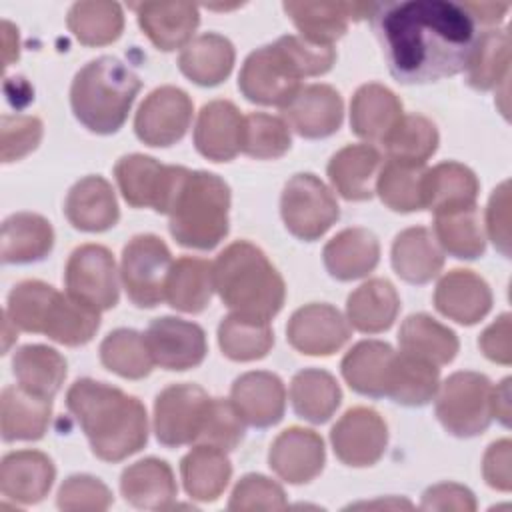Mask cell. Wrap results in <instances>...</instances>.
<instances>
[{"instance_id": "obj_52", "label": "cell", "mask_w": 512, "mask_h": 512, "mask_svg": "<svg viewBox=\"0 0 512 512\" xmlns=\"http://www.w3.org/2000/svg\"><path fill=\"white\" fill-rule=\"evenodd\" d=\"M244 438V420L232 406V402L222 398H212L208 416L204 420L202 432L196 444H210L224 452L234 450Z\"/></svg>"}, {"instance_id": "obj_22", "label": "cell", "mask_w": 512, "mask_h": 512, "mask_svg": "<svg viewBox=\"0 0 512 512\" xmlns=\"http://www.w3.org/2000/svg\"><path fill=\"white\" fill-rule=\"evenodd\" d=\"M244 116L228 100H212L202 106L194 126L196 150L212 162H228L242 152Z\"/></svg>"}, {"instance_id": "obj_46", "label": "cell", "mask_w": 512, "mask_h": 512, "mask_svg": "<svg viewBox=\"0 0 512 512\" xmlns=\"http://www.w3.org/2000/svg\"><path fill=\"white\" fill-rule=\"evenodd\" d=\"M426 170L420 164L386 160L376 178L380 200L394 212L424 210V178Z\"/></svg>"}, {"instance_id": "obj_53", "label": "cell", "mask_w": 512, "mask_h": 512, "mask_svg": "<svg viewBox=\"0 0 512 512\" xmlns=\"http://www.w3.org/2000/svg\"><path fill=\"white\" fill-rule=\"evenodd\" d=\"M286 494L274 480L262 474H246L234 486L228 508L230 510H282L286 508Z\"/></svg>"}, {"instance_id": "obj_8", "label": "cell", "mask_w": 512, "mask_h": 512, "mask_svg": "<svg viewBox=\"0 0 512 512\" xmlns=\"http://www.w3.org/2000/svg\"><path fill=\"white\" fill-rule=\"evenodd\" d=\"M492 382L480 372H454L438 386L436 416L458 438L482 434L492 418Z\"/></svg>"}, {"instance_id": "obj_16", "label": "cell", "mask_w": 512, "mask_h": 512, "mask_svg": "<svg viewBox=\"0 0 512 512\" xmlns=\"http://www.w3.org/2000/svg\"><path fill=\"white\" fill-rule=\"evenodd\" d=\"M144 338L154 364L164 370L182 372L196 368L208 352L204 330L182 318L164 316L152 320Z\"/></svg>"}, {"instance_id": "obj_6", "label": "cell", "mask_w": 512, "mask_h": 512, "mask_svg": "<svg viewBox=\"0 0 512 512\" xmlns=\"http://www.w3.org/2000/svg\"><path fill=\"white\" fill-rule=\"evenodd\" d=\"M140 78L118 58L100 56L80 68L70 86L76 120L94 134L118 132L140 92Z\"/></svg>"}, {"instance_id": "obj_36", "label": "cell", "mask_w": 512, "mask_h": 512, "mask_svg": "<svg viewBox=\"0 0 512 512\" xmlns=\"http://www.w3.org/2000/svg\"><path fill=\"white\" fill-rule=\"evenodd\" d=\"M54 246L50 222L32 212H18L2 224V262L30 264L44 260Z\"/></svg>"}, {"instance_id": "obj_20", "label": "cell", "mask_w": 512, "mask_h": 512, "mask_svg": "<svg viewBox=\"0 0 512 512\" xmlns=\"http://www.w3.org/2000/svg\"><path fill=\"white\" fill-rule=\"evenodd\" d=\"M324 440L308 428L292 426L280 432L268 452V466L288 484H306L324 468Z\"/></svg>"}, {"instance_id": "obj_49", "label": "cell", "mask_w": 512, "mask_h": 512, "mask_svg": "<svg viewBox=\"0 0 512 512\" xmlns=\"http://www.w3.org/2000/svg\"><path fill=\"white\" fill-rule=\"evenodd\" d=\"M100 360L104 368L128 380L148 376L154 366L144 334L130 328H118L102 340Z\"/></svg>"}, {"instance_id": "obj_47", "label": "cell", "mask_w": 512, "mask_h": 512, "mask_svg": "<svg viewBox=\"0 0 512 512\" xmlns=\"http://www.w3.org/2000/svg\"><path fill=\"white\" fill-rule=\"evenodd\" d=\"M510 42L506 30H488L478 36L466 66V80L476 90H494L508 80Z\"/></svg>"}, {"instance_id": "obj_28", "label": "cell", "mask_w": 512, "mask_h": 512, "mask_svg": "<svg viewBox=\"0 0 512 512\" xmlns=\"http://www.w3.org/2000/svg\"><path fill=\"white\" fill-rule=\"evenodd\" d=\"M402 102L382 84H364L350 102V126L356 136L368 142H384L402 120Z\"/></svg>"}, {"instance_id": "obj_18", "label": "cell", "mask_w": 512, "mask_h": 512, "mask_svg": "<svg viewBox=\"0 0 512 512\" xmlns=\"http://www.w3.org/2000/svg\"><path fill=\"white\" fill-rule=\"evenodd\" d=\"M376 6L370 2H284V12L304 40L332 46L346 34L350 20L372 18Z\"/></svg>"}, {"instance_id": "obj_58", "label": "cell", "mask_w": 512, "mask_h": 512, "mask_svg": "<svg viewBox=\"0 0 512 512\" xmlns=\"http://www.w3.org/2000/svg\"><path fill=\"white\" fill-rule=\"evenodd\" d=\"M424 510H464L472 512L476 510V500L474 494L460 484L454 482H442L436 486H430L422 494V504Z\"/></svg>"}, {"instance_id": "obj_13", "label": "cell", "mask_w": 512, "mask_h": 512, "mask_svg": "<svg viewBox=\"0 0 512 512\" xmlns=\"http://www.w3.org/2000/svg\"><path fill=\"white\" fill-rule=\"evenodd\" d=\"M64 282L66 294L98 312L118 304L116 262L112 252L100 244H82L70 254Z\"/></svg>"}, {"instance_id": "obj_35", "label": "cell", "mask_w": 512, "mask_h": 512, "mask_svg": "<svg viewBox=\"0 0 512 512\" xmlns=\"http://www.w3.org/2000/svg\"><path fill=\"white\" fill-rule=\"evenodd\" d=\"M400 310L396 288L384 278H372L360 284L346 302V316L352 328L364 334L388 330Z\"/></svg>"}, {"instance_id": "obj_34", "label": "cell", "mask_w": 512, "mask_h": 512, "mask_svg": "<svg viewBox=\"0 0 512 512\" xmlns=\"http://www.w3.org/2000/svg\"><path fill=\"white\" fill-rule=\"evenodd\" d=\"M234 46L228 38L206 32L192 38L178 56V66L186 78L198 86H218L234 66Z\"/></svg>"}, {"instance_id": "obj_33", "label": "cell", "mask_w": 512, "mask_h": 512, "mask_svg": "<svg viewBox=\"0 0 512 512\" xmlns=\"http://www.w3.org/2000/svg\"><path fill=\"white\" fill-rule=\"evenodd\" d=\"M378 168L380 152L372 144H350L330 158L328 178L344 200L360 202L372 198V180Z\"/></svg>"}, {"instance_id": "obj_45", "label": "cell", "mask_w": 512, "mask_h": 512, "mask_svg": "<svg viewBox=\"0 0 512 512\" xmlns=\"http://www.w3.org/2000/svg\"><path fill=\"white\" fill-rule=\"evenodd\" d=\"M68 30L84 46H106L120 38L124 14L116 2H76L68 10Z\"/></svg>"}, {"instance_id": "obj_50", "label": "cell", "mask_w": 512, "mask_h": 512, "mask_svg": "<svg viewBox=\"0 0 512 512\" xmlns=\"http://www.w3.org/2000/svg\"><path fill=\"white\" fill-rule=\"evenodd\" d=\"M382 144L390 160L424 166L438 148V130L420 114H404Z\"/></svg>"}, {"instance_id": "obj_37", "label": "cell", "mask_w": 512, "mask_h": 512, "mask_svg": "<svg viewBox=\"0 0 512 512\" xmlns=\"http://www.w3.org/2000/svg\"><path fill=\"white\" fill-rule=\"evenodd\" d=\"M180 476L184 490L192 500L214 502L228 486L232 466L224 450L210 444H196L182 458Z\"/></svg>"}, {"instance_id": "obj_9", "label": "cell", "mask_w": 512, "mask_h": 512, "mask_svg": "<svg viewBox=\"0 0 512 512\" xmlns=\"http://www.w3.org/2000/svg\"><path fill=\"white\" fill-rule=\"evenodd\" d=\"M172 264V254L162 238L138 234L128 240L122 250L120 276L130 302L138 308H154L164 302Z\"/></svg>"}, {"instance_id": "obj_3", "label": "cell", "mask_w": 512, "mask_h": 512, "mask_svg": "<svg viewBox=\"0 0 512 512\" xmlns=\"http://www.w3.org/2000/svg\"><path fill=\"white\" fill-rule=\"evenodd\" d=\"M336 60L332 46L286 34L254 50L242 64L238 88L246 100L262 106H284L306 76L326 74Z\"/></svg>"}, {"instance_id": "obj_12", "label": "cell", "mask_w": 512, "mask_h": 512, "mask_svg": "<svg viewBox=\"0 0 512 512\" xmlns=\"http://www.w3.org/2000/svg\"><path fill=\"white\" fill-rule=\"evenodd\" d=\"M212 398L196 384H172L154 402V432L162 446L196 444Z\"/></svg>"}, {"instance_id": "obj_21", "label": "cell", "mask_w": 512, "mask_h": 512, "mask_svg": "<svg viewBox=\"0 0 512 512\" xmlns=\"http://www.w3.org/2000/svg\"><path fill=\"white\" fill-rule=\"evenodd\" d=\"M230 402L246 424L268 428L278 424L284 416L286 388L272 372H246L234 380Z\"/></svg>"}, {"instance_id": "obj_40", "label": "cell", "mask_w": 512, "mask_h": 512, "mask_svg": "<svg viewBox=\"0 0 512 512\" xmlns=\"http://www.w3.org/2000/svg\"><path fill=\"white\" fill-rule=\"evenodd\" d=\"M214 292V270L208 260L182 256L172 264L166 282V302L180 312H202Z\"/></svg>"}, {"instance_id": "obj_43", "label": "cell", "mask_w": 512, "mask_h": 512, "mask_svg": "<svg viewBox=\"0 0 512 512\" xmlns=\"http://www.w3.org/2000/svg\"><path fill=\"white\" fill-rule=\"evenodd\" d=\"M434 238L442 252L460 260H474L484 254L486 240L476 204L434 214Z\"/></svg>"}, {"instance_id": "obj_39", "label": "cell", "mask_w": 512, "mask_h": 512, "mask_svg": "<svg viewBox=\"0 0 512 512\" xmlns=\"http://www.w3.org/2000/svg\"><path fill=\"white\" fill-rule=\"evenodd\" d=\"M476 174L458 162H442L426 170L424 178V208L434 214L472 206L478 196Z\"/></svg>"}, {"instance_id": "obj_17", "label": "cell", "mask_w": 512, "mask_h": 512, "mask_svg": "<svg viewBox=\"0 0 512 512\" xmlns=\"http://www.w3.org/2000/svg\"><path fill=\"white\" fill-rule=\"evenodd\" d=\"M290 346L308 356H330L350 338L346 318L330 304H306L298 308L286 326Z\"/></svg>"}, {"instance_id": "obj_32", "label": "cell", "mask_w": 512, "mask_h": 512, "mask_svg": "<svg viewBox=\"0 0 512 512\" xmlns=\"http://www.w3.org/2000/svg\"><path fill=\"white\" fill-rule=\"evenodd\" d=\"M392 266L404 282L426 284L440 274L444 252L428 228H406L394 238Z\"/></svg>"}, {"instance_id": "obj_10", "label": "cell", "mask_w": 512, "mask_h": 512, "mask_svg": "<svg viewBox=\"0 0 512 512\" xmlns=\"http://www.w3.org/2000/svg\"><path fill=\"white\" fill-rule=\"evenodd\" d=\"M280 214L286 230L304 242H314L338 220V202L326 184L310 174H294L280 198Z\"/></svg>"}, {"instance_id": "obj_25", "label": "cell", "mask_w": 512, "mask_h": 512, "mask_svg": "<svg viewBox=\"0 0 512 512\" xmlns=\"http://www.w3.org/2000/svg\"><path fill=\"white\" fill-rule=\"evenodd\" d=\"M130 8L136 10L142 32L164 52L186 46L200 22L192 2H140Z\"/></svg>"}, {"instance_id": "obj_44", "label": "cell", "mask_w": 512, "mask_h": 512, "mask_svg": "<svg viewBox=\"0 0 512 512\" xmlns=\"http://www.w3.org/2000/svg\"><path fill=\"white\" fill-rule=\"evenodd\" d=\"M440 386L438 366L406 352H396L388 398L402 406L428 404Z\"/></svg>"}, {"instance_id": "obj_55", "label": "cell", "mask_w": 512, "mask_h": 512, "mask_svg": "<svg viewBox=\"0 0 512 512\" xmlns=\"http://www.w3.org/2000/svg\"><path fill=\"white\" fill-rule=\"evenodd\" d=\"M2 162L28 156L42 140V122L36 116H2Z\"/></svg>"}, {"instance_id": "obj_23", "label": "cell", "mask_w": 512, "mask_h": 512, "mask_svg": "<svg viewBox=\"0 0 512 512\" xmlns=\"http://www.w3.org/2000/svg\"><path fill=\"white\" fill-rule=\"evenodd\" d=\"M436 310L464 326L480 322L492 308V292L472 270L456 268L440 278L434 290Z\"/></svg>"}, {"instance_id": "obj_19", "label": "cell", "mask_w": 512, "mask_h": 512, "mask_svg": "<svg viewBox=\"0 0 512 512\" xmlns=\"http://www.w3.org/2000/svg\"><path fill=\"white\" fill-rule=\"evenodd\" d=\"M282 116L302 138H326L342 124V96L328 84L300 86V90L282 106Z\"/></svg>"}, {"instance_id": "obj_61", "label": "cell", "mask_w": 512, "mask_h": 512, "mask_svg": "<svg viewBox=\"0 0 512 512\" xmlns=\"http://www.w3.org/2000/svg\"><path fill=\"white\" fill-rule=\"evenodd\" d=\"M492 412L504 426L510 418V378H504L492 392Z\"/></svg>"}, {"instance_id": "obj_38", "label": "cell", "mask_w": 512, "mask_h": 512, "mask_svg": "<svg viewBox=\"0 0 512 512\" xmlns=\"http://www.w3.org/2000/svg\"><path fill=\"white\" fill-rule=\"evenodd\" d=\"M12 372L18 386L42 398H54L66 378L64 356L44 344H26L12 358Z\"/></svg>"}, {"instance_id": "obj_5", "label": "cell", "mask_w": 512, "mask_h": 512, "mask_svg": "<svg viewBox=\"0 0 512 512\" xmlns=\"http://www.w3.org/2000/svg\"><path fill=\"white\" fill-rule=\"evenodd\" d=\"M14 328L44 334L64 346H82L100 326V312L46 282L24 280L8 294L6 312Z\"/></svg>"}, {"instance_id": "obj_31", "label": "cell", "mask_w": 512, "mask_h": 512, "mask_svg": "<svg viewBox=\"0 0 512 512\" xmlns=\"http://www.w3.org/2000/svg\"><path fill=\"white\" fill-rule=\"evenodd\" d=\"M52 400L30 394L22 386H6L0 398V430L4 442L40 440L50 424Z\"/></svg>"}, {"instance_id": "obj_56", "label": "cell", "mask_w": 512, "mask_h": 512, "mask_svg": "<svg viewBox=\"0 0 512 512\" xmlns=\"http://www.w3.org/2000/svg\"><path fill=\"white\" fill-rule=\"evenodd\" d=\"M486 228L494 246L508 256L510 254V184L502 182L490 196L486 210Z\"/></svg>"}, {"instance_id": "obj_41", "label": "cell", "mask_w": 512, "mask_h": 512, "mask_svg": "<svg viewBox=\"0 0 512 512\" xmlns=\"http://www.w3.org/2000/svg\"><path fill=\"white\" fill-rule=\"evenodd\" d=\"M290 400L300 418L312 424H324L338 410L342 390L330 372L320 368H304L292 378Z\"/></svg>"}, {"instance_id": "obj_48", "label": "cell", "mask_w": 512, "mask_h": 512, "mask_svg": "<svg viewBox=\"0 0 512 512\" xmlns=\"http://www.w3.org/2000/svg\"><path fill=\"white\" fill-rule=\"evenodd\" d=\"M218 344L226 358L234 362H252L270 352L274 334L264 320L228 314L218 326Z\"/></svg>"}, {"instance_id": "obj_29", "label": "cell", "mask_w": 512, "mask_h": 512, "mask_svg": "<svg viewBox=\"0 0 512 512\" xmlns=\"http://www.w3.org/2000/svg\"><path fill=\"white\" fill-rule=\"evenodd\" d=\"M322 258L332 278L348 282L362 278L376 268L380 260V244L366 228H346L328 240Z\"/></svg>"}, {"instance_id": "obj_15", "label": "cell", "mask_w": 512, "mask_h": 512, "mask_svg": "<svg viewBox=\"0 0 512 512\" xmlns=\"http://www.w3.org/2000/svg\"><path fill=\"white\" fill-rule=\"evenodd\" d=\"M330 442L342 464L364 468L382 458L388 442V428L376 410L356 406L332 426Z\"/></svg>"}, {"instance_id": "obj_62", "label": "cell", "mask_w": 512, "mask_h": 512, "mask_svg": "<svg viewBox=\"0 0 512 512\" xmlns=\"http://www.w3.org/2000/svg\"><path fill=\"white\" fill-rule=\"evenodd\" d=\"M4 28V66H10L12 60L18 58V30H14V26L10 22H2Z\"/></svg>"}, {"instance_id": "obj_26", "label": "cell", "mask_w": 512, "mask_h": 512, "mask_svg": "<svg viewBox=\"0 0 512 512\" xmlns=\"http://www.w3.org/2000/svg\"><path fill=\"white\" fill-rule=\"evenodd\" d=\"M64 214L82 232H104L120 218L114 190L102 176L78 180L64 200Z\"/></svg>"}, {"instance_id": "obj_11", "label": "cell", "mask_w": 512, "mask_h": 512, "mask_svg": "<svg viewBox=\"0 0 512 512\" xmlns=\"http://www.w3.org/2000/svg\"><path fill=\"white\" fill-rule=\"evenodd\" d=\"M188 168L164 166L144 154L122 156L114 166V176L124 200L134 208H152L168 214Z\"/></svg>"}, {"instance_id": "obj_4", "label": "cell", "mask_w": 512, "mask_h": 512, "mask_svg": "<svg viewBox=\"0 0 512 512\" xmlns=\"http://www.w3.org/2000/svg\"><path fill=\"white\" fill-rule=\"evenodd\" d=\"M212 270L214 290L232 314L270 322L282 310L284 280L258 246L232 242L218 254Z\"/></svg>"}, {"instance_id": "obj_14", "label": "cell", "mask_w": 512, "mask_h": 512, "mask_svg": "<svg viewBox=\"0 0 512 512\" xmlns=\"http://www.w3.org/2000/svg\"><path fill=\"white\" fill-rule=\"evenodd\" d=\"M190 122V96L176 86H160L140 104L134 118V130L148 146H172L184 138Z\"/></svg>"}, {"instance_id": "obj_54", "label": "cell", "mask_w": 512, "mask_h": 512, "mask_svg": "<svg viewBox=\"0 0 512 512\" xmlns=\"http://www.w3.org/2000/svg\"><path fill=\"white\" fill-rule=\"evenodd\" d=\"M58 508L62 510H106L112 504L108 486L88 474H74L58 490Z\"/></svg>"}, {"instance_id": "obj_60", "label": "cell", "mask_w": 512, "mask_h": 512, "mask_svg": "<svg viewBox=\"0 0 512 512\" xmlns=\"http://www.w3.org/2000/svg\"><path fill=\"white\" fill-rule=\"evenodd\" d=\"M462 8L470 14V18L482 24H498L502 16L508 10V4H496V2H464Z\"/></svg>"}, {"instance_id": "obj_1", "label": "cell", "mask_w": 512, "mask_h": 512, "mask_svg": "<svg viewBox=\"0 0 512 512\" xmlns=\"http://www.w3.org/2000/svg\"><path fill=\"white\" fill-rule=\"evenodd\" d=\"M372 26L390 74L402 84L438 82L464 72L478 40L470 14L448 0L378 4Z\"/></svg>"}, {"instance_id": "obj_57", "label": "cell", "mask_w": 512, "mask_h": 512, "mask_svg": "<svg viewBox=\"0 0 512 512\" xmlns=\"http://www.w3.org/2000/svg\"><path fill=\"white\" fill-rule=\"evenodd\" d=\"M482 474L488 486L508 492L512 488V444L508 438L488 446L482 460Z\"/></svg>"}, {"instance_id": "obj_2", "label": "cell", "mask_w": 512, "mask_h": 512, "mask_svg": "<svg viewBox=\"0 0 512 512\" xmlns=\"http://www.w3.org/2000/svg\"><path fill=\"white\" fill-rule=\"evenodd\" d=\"M66 406L104 462H120L140 452L148 440L144 404L116 386L80 378L68 388Z\"/></svg>"}, {"instance_id": "obj_30", "label": "cell", "mask_w": 512, "mask_h": 512, "mask_svg": "<svg viewBox=\"0 0 512 512\" xmlns=\"http://www.w3.org/2000/svg\"><path fill=\"white\" fill-rule=\"evenodd\" d=\"M120 490L128 504L146 510L172 508L178 492L172 468L158 458L130 464L120 476Z\"/></svg>"}, {"instance_id": "obj_42", "label": "cell", "mask_w": 512, "mask_h": 512, "mask_svg": "<svg viewBox=\"0 0 512 512\" xmlns=\"http://www.w3.org/2000/svg\"><path fill=\"white\" fill-rule=\"evenodd\" d=\"M398 344L402 352L422 358L434 366L452 362L460 346L456 334L428 314L408 316L400 326Z\"/></svg>"}, {"instance_id": "obj_59", "label": "cell", "mask_w": 512, "mask_h": 512, "mask_svg": "<svg viewBox=\"0 0 512 512\" xmlns=\"http://www.w3.org/2000/svg\"><path fill=\"white\" fill-rule=\"evenodd\" d=\"M478 346L484 356L498 364L512 362V344H510V314L498 316L478 338Z\"/></svg>"}, {"instance_id": "obj_7", "label": "cell", "mask_w": 512, "mask_h": 512, "mask_svg": "<svg viewBox=\"0 0 512 512\" xmlns=\"http://www.w3.org/2000/svg\"><path fill=\"white\" fill-rule=\"evenodd\" d=\"M230 188L228 184L204 170H188L170 210V234L194 250H212L228 234Z\"/></svg>"}, {"instance_id": "obj_24", "label": "cell", "mask_w": 512, "mask_h": 512, "mask_svg": "<svg viewBox=\"0 0 512 512\" xmlns=\"http://www.w3.org/2000/svg\"><path fill=\"white\" fill-rule=\"evenodd\" d=\"M56 478L52 460L38 450H16L2 458L0 492L18 504L44 500Z\"/></svg>"}, {"instance_id": "obj_51", "label": "cell", "mask_w": 512, "mask_h": 512, "mask_svg": "<svg viewBox=\"0 0 512 512\" xmlns=\"http://www.w3.org/2000/svg\"><path fill=\"white\" fill-rule=\"evenodd\" d=\"M290 130L282 118L250 112L244 116L242 152L256 160H274L288 152Z\"/></svg>"}, {"instance_id": "obj_27", "label": "cell", "mask_w": 512, "mask_h": 512, "mask_svg": "<svg viewBox=\"0 0 512 512\" xmlns=\"http://www.w3.org/2000/svg\"><path fill=\"white\" fill-rule=\"evenodd\" d=\"M396 352L380 340H362L342 358V376L348 386L370 398L388 396Z\"/></svg>"}]
</instances>
